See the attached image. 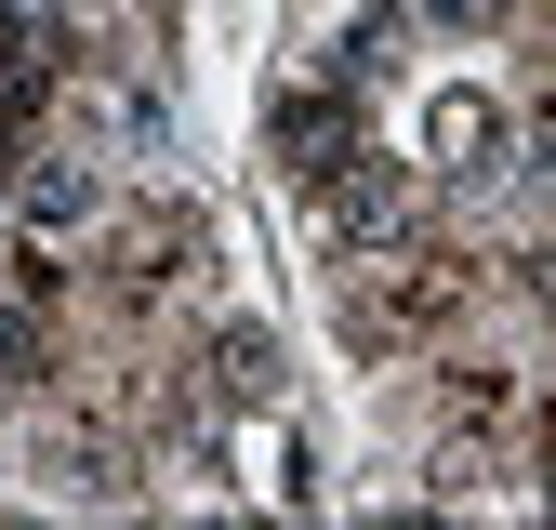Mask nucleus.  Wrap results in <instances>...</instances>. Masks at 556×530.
Wrapping results in <instances>:
<instances>
[{"label": "nucleus", "instance_id": "f257e3e1", "mask_svg": "<svg viewBox=\"0 0 556 530\" xmlns=\"http://www.w3.org/2000/svg\"><path fill=\"white\" fill-rule=\"evenodd\" d=\"M464 292H477V265L397 226V239H371L358 279H344V345L358 358H410V345H438V331L464 318Z\"/></svg>", "mask_w": 556, "mask_h": 530}, {"label": "nucleus", "instance_id": "f03ea898", "mask_svg": "<svg viewBox=\"0 0 556 530\" xmlns=\"http://www.w3.org/2000/svg\"><path fill=\"white\" fill-rule=\"evenodd\" d=\"M53 80H66V27H53V0H14V14H0V147H27V119H40Z\"/></svg>", "mask_w": 556, "mask_h": 530}, {"label": "nucleus", "instance_id": "7ed1b4c3", "mask_svg": "<svg viewBox=\"0 0 556 530\" xmlns=\"http://www.w3.org/2000/svg\"><path fill=\"white\" fill-rule=\"evenodd\" d=\"M318 213H331V239H344V252H371V239H397V226H410V173L358 147L344 173H318Z\"/></svg>", "mask_w": 556, "mask_h": 530}, {"label": "nucleus", "instance_id": "20e7f679", "mask_svg": "<svg viewBox=\"0 0 556 530\" xmlns=\"http://www.w3.org/2000/svg\"><path fill=\"white\" fill-rule=\"evenodd\" d=\"M186 265H199V213H132V226H119V265H106V279H119L132 305H147V292H173V279H186Z\"/></svg>", "mask_w": 556, "mask_h": 530}, {"label": "nucleus", "instance_id": "39448f33", "mask_svg": "<svg viewBox=\"0 0 556 530\" xmlns=\"http://www.w3.org/2000/svg\"><path fill=\"white\" fill-rule=\"evenodd\" d=\"M265 132H278V160H292L305 186H318V173H344V160H358V119H344L331 93H292V106H278Z\"/></svg>", "mask_w": 556, "mask_h": 530}, {"label": "nucleus", "instance_id": "423d86ee", "mask_svg": "<svg viewBox=\"0 0 556 530\" xmlns=\"http://www.w3.org/2000/svg\"><path fill=\"white\" fill-rule=\"evenodd\" d=\"M438 160H451V173H491V160H504V119L477 106V93H451V106H438Z\"/></svg>", "mask_w": 556, "mask_h": 530}, {"label": "nucleus", "instance_id": "0eeeda50", "mask_svg": "<svg viewBox=\"0 0 556 530\" xmlns=\"http://www.w3.org/2000/svg\"><path fill=\"white\" fill-rule=\"evenodd\" d=\"M213 384L226 398H265L278 384V345H265V331H226V345H213Z\"/></svg>", "mask_w": 556, "mask_h": 530}, {"label": "nucleus", "instance_id": "6e6552de", "mask_svg": "<svg viewBox=\"0 0 556 530\" xmlns=\"http://www.w3.org/2000/svg\"><path fill=\"white\" fill-rule=\"evenodd\" d=\"M530 305H543V318H556V239H543V252H530Z\"/></svg>", "mask_w": 556, "mask_h": 530}, {"label": "nucleus", "instance_id": "1a4fd4ad", "mask_svg": "<svg viewBox=\"0 0 556 530\" xmlns=\"http://www.w3.org/2000/svg\"><path fill=\"white\" fill-rule=\"evenodd\" d=\"M543 478H556V412H543Z\"/></svg>", "mask_w": 556, "mask_h": 530}]
</instances>
